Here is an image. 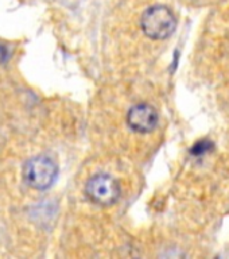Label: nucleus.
<instances>
[{
    "label": "nucleus",
    "instance_id": "f257e3e1",
    "mask_svg": "<svg viewBox=\"0 0 229 259\" xmlns=\"http://www.w3.org/2000/svg\"><path fill=\"white\" fill-rule=\"evenodd\" d=\"M142 31L150 39L163 40L171 36L177 27V18L166 6L157 4L147 8L141 19Z\"/></svg>",
    "mask_w": 229,
    "mask_h": 259
},
{
    "label": "nucleus",
    "instance_id": "f03ea898",
    "mask_svg": "<svg viewBox=\"0 0 229 259\" xmlns=\"http://www.w3.org/2000/svg\"><path fill=\"white\" fill-rule=\"evenodd\" d=\"M57 177V165L48 155H36L28 159L23 166V178L30 188L46 190L54 184Z\"/></svg>",
    "mask_w": 229,
    "mask_h": 259
},
{
    "label": "nucleus",
    "instance_id": "7ed1b4c3",
    "mask_svg": "<svg viewBox=\"0 0 229 259\" xmlns=\"http://www.w3.org/2000/svg\"><path fill=\"white\" fill-rule=\"evenodd\" d=\"M86 197L96 205L109 206L120 198L119 182L108 174H96L89 178L85 186Z\"/></svg>",
    "mask_w": 229,
    "mask_h": 259
},
{
    "label": "nucleus",
    "instance_id": "20e7f679",
    "mask_svg": "<svg viewBox=\"0 0 229 259\" xmlns=\"http://www.w3.org/2000/svg\"><path fill=\"white\" fill-rule=\"evenodd\" d=\"M129 128L138 134H149L158 125V113L154 107L146 103L133 105L127 113Z\"/></svg>",
    "mask_w": 229,
    "mask_h": 259
},
{
    "label": "nucleus",
    "instance_id": "39448f33",
    "mask_svg": "<svg viewBox=\"0 0 229 259\" xmlns=\"http://www.w3.org/2000/svg\"><path fill=\"white\" fill-rule=\"evenodd\" d=\"M210 147H212V145H210L208 141L198 142V143H196V145H194L193 149H192V154H194V155H200V154L208 151Z\"/></svg>",
    "mask_w": 229,
    "mask_h": 259
},
{
    "label": "nucleus",
    "instance_id": "423d86ee",
    "mask_svg": "<svg viewBox=\"0 0 229 259\" xmlns=\"http://www.w3.org/2000/svg\"><path fill=\"white\" fill-rule=\"evenodd\" d=\"M7 57H8L7 49L4 48L3 45H0V65L7 61Z\"/></svg>",
    "mask_w": 229,
    "mask_h": 259
}]
</instances>
